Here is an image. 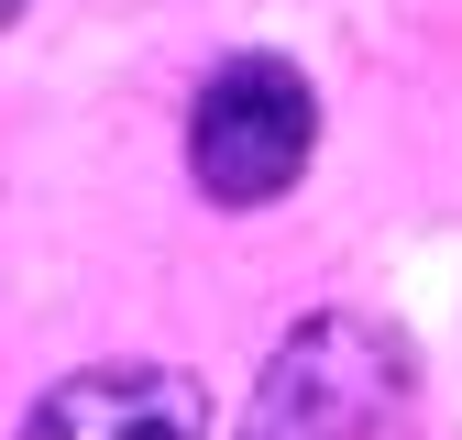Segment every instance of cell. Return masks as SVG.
<instances>
[{"mask_svg":"<svg viewBox=\"0 0 462 440\" xmlns=\"http://www.w3.org/2000/svg\"><path fill=\"white\" fill-rule=\"evenodd\" d=\"M309 143H319V88L309 67L286 55H220L188 99V177L220 198V209H264L309 177Z\"/></svg>","mask_w":462,"mask_h":440,"instance_id":"1","label":"cell"},{"mask_svg":"<svg viewBox=\"0 0 462 440\" xmlns=\"http://www.w3.org/2000/svg\"><path fill=\"white\" fill-rule=\"evenodd\" d=\"M396 397H408L396 330H374L353 308H319V319H298L264 353V385H254V408H243V440H364Z\"/></svg>","mask_w":462,"mask_h":440,"instance_id":"2","label":"cell"},{"mask_svg":"<svg viewBox=\"0 0 462 440\" xmlns=\"http://www.w3.org/2000/svg\"><path fill=\"white\" fill-rule=\"evenodd\" d=\"M23 440H209V385L177 363H88L33 397Z\"/></svg>","mask_w":462,"mask_h":440,"instance_id":"3","label":"cell"},{"mask_svg":"<svg viewBox=\"0 0 462 440\" xmlns=\"http://www.w3.org/2000/svg\"><path fill=\"white\" fill-rule=\"evenodd\" d=\"M23 12H33V0H0V23H23Z\"/></svg>","mask_w":462,"mask_h":440,"instance_id":"4","label":"cell"}]
</instances>
